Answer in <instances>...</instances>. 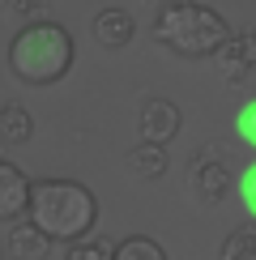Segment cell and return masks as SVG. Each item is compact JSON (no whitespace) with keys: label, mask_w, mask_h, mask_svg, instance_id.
<instances>
[{"label":"cell","mask_w":256,"mask_h":260,"mask_svg":"<svg viewBox=\"0 0 256 260\" xmlns=\"http://www.w3.org/2000/svg\"><path fill=\"white\" fill-rule=\"evenodd\" d=\"M26 213L51 243H77L99 222V201L77 179H39L30 183Z\"/></svg>","instance_id":"cell-1"},{"label":"cell","mask_w":256,"mask_h":260,"mask_svg":"<svg viewBox=\"0 0 256 260\" xmlns=\"http://www.w3.org/2000/svg\"><path fill=\"white\" fill-rule=\"evenodd\" d=\"M73 35L60 21L35 17L30 26H21L13 43H9V73L21 85H56L69 77L73 69Z\"/></svg>","instance_id":"cell-2"},{"label":"cell","mask_w":256,"mask_h":260,"mask_svg":"<svg viewBox=\"0 0 256 260\" xmlns=\"http://www.w3.org/2000/svg\"><path fill=\"white\" fill-rule=\"evenodd\" d=\"M149 35L154 43H163L167 51L184 60H209L222 43L231 39V26L218 9L209 5H197V0H171L154 13L149 21Z\"/></svg>","instance_id":"cell-3"},{"label":"cell","mask_w":256,"mask_h":260,"mask_svg":"<svg viewBox=\"0 0 256 260\" xmlns=\"http://www.w3.org/2000/svg\"><path fill=\"white\" fill-rule=\"evenodd\" d=\"M213 64H218L222 81L227 85H248L256 73V30H239L213 51Z\"/></svg>","instance_id":"cell-4"},{"label":"cell","mask_w":256,"mask_h":260,"mask_svg":"<svg viewBox=\"0 0 256 260\" xmlns=\"http://www.w3.org/2000/svg\"><path fill=\"white\" fill-rule=\"evenodd\" d=\"M188 179H192V192H197L201 201H222L231 192V162H227V154L201 149V154L192 158V167H188Z\"/></svg>","instance_id":"cell-5"},{"label":"cell","mask_w":256,"mask_h":260,"mask_svg":"<svg viewBox=\"0 0 256 260\" xmlns=\"http://www.w3.org/2000/svg\"><path fill=\"white\" fill-rule=\"evenodd\" d=\"M179 128H184V115H179L175 103H167V99H145L141 103V115H137V137L141 141L167 145L171 137H179Z\"/></svg>","instance_id":"cell-6"},{"label":"cell","mask_w":256,"mask_h":260,"mask_svg":"<svg viewBox=\"0 0 256 260\" xmlns=\"http://www.w3.org/2000/svg\"><path fill=\"white\" fill-rule=\"evenodd\" d=\"M30 205V179L17 162L0 158V222H13Z\"/></svg>","instance_id":"cell-7"},{"label":"cell","mask_w":256,"mask_h":260,"mask_svg":"<svg viewBox=\"0 0 256 260\" xmlns=\"http://www.w3.org/2000/svg\"><path fill=\"white\" fill-rule=\"evenodd\" d=\"M133 35H137V21H133L128 9H103V13L94 17V39H99V47H107V51L128 47Z\"/></svg>","instance_id":"cell-8"},{"label":"cell","mask_w":256,"mask_h":260,"mask_svg":"<svg viewBox=\"0 0 256 260\" xmlns=\"http://www.w3.org/2000/svg\"><path fill=\"white\" fill-rule=\"evenodd\" d=\"M9 256H17V260H43V256H51V239L30 218L26 222H13V226H9Z\"/></svg>","instance_id":"cell-9"},{"label":"cell","mask_w":256,"mask_h":260,"mask_svg":"<svg viewBox=\"0 0 256 260\" xmlns=\"http://www.w3.org/2000/svg\"><path fill=\"white\" fill-rule=\"evenodd\" d=\"M30 137H35V120H30L26 107L17 103L0 107V145H26Z\"/></svg>","instance_id":"cell-10"},{"label":"cell","mask_w":256,"mask_h":260,"mask_svg":"<svg viewBox=\"0 0 256 260\" xmlns=\"http://www.w3.org/2000/svg\"><path fill=\"white\" fill-rule=\"evenodd\" d=\"M128 167H133L137 175H145V179H158L167 171V145H158V141L133 145V149H128Z\"/></svg>","instance_id":"cell-11"},{"label":"cell","mask_w":256,"mask_h":260,"mask_svg":"<svg viewBox=\"0 0 256 260\" xmlns=\"http://www.w3.org/2000/svg\"><path fill=\"white\" fill-rule=\"evenodd\" d=\"M222 260H256V222L252 226H239V231H231L227 239L218 247Z\"/></svg>","instance_id":"cell-12"},{"label":"cell","mask_w":256,"mask_h":260,"mask_svg":"<svg viewBox=\"0 0 256 260\" xmlns=\"http://www.w3.org/2000/svg\"><path fill=\"white\" fill-rule=\"evenodd\" d=\"M115 260H167L163 252V243H154V239H145V235H128V239L111 252Z\"/></svg>","instance_id":"cell-13"},{"label":"cell","mask_w":256,"mask_h":260,"mask_svg":"<svg viewBox=\"0 0 256 260\" xmlns=\"http://www.w3.org/2000/svg\"><path fill=\"white\" fill-rule=\"evenodd\" d=\"M235 133H239V137L256 149V99L239 107V115H235Z\"/></svg>","instance_id":"cell-14"},{"label":"cell","mask_w":256,"mask_h":260,"mask_svg":"<svg viewBox=\"0 0 256 260\" xmlns=\"http://www.w3.org/2000/svg\"><path fill=\"white\" fill-rule=\"evenodd\" d=\"M239 201H243V209H248L252 218H256V162L239 175Z\"/></svg>","instance_id":"cell-15"},{"label":"cell","mask_w":256,"mask_h":260,"mask_svg":"<svg viewBox=\"0 0 256 260\" xmlns=\"http://www.w3.org/2000/svg\"><path fill=\"white\" fill-rule=\"evenodd\" d=\"M0 9H9V13H17V17H43L47 0H0Z\"/></svg>","instance_id":"cell-16"},{"label":"cell","mask_w":256,"mask_h":260,"mask_svg":"<svg viewBox=\"0 0 256 260\" xmlns=\"http://www.w3.org/2000/svg\"><path fill=\"white\" fill-rule=\"evenodd\" d=\"M115 252V247H107V243H73V256H81V260H107V256H111Z\"/></svg>","instance_id":"cell-17"}]
</instances>
